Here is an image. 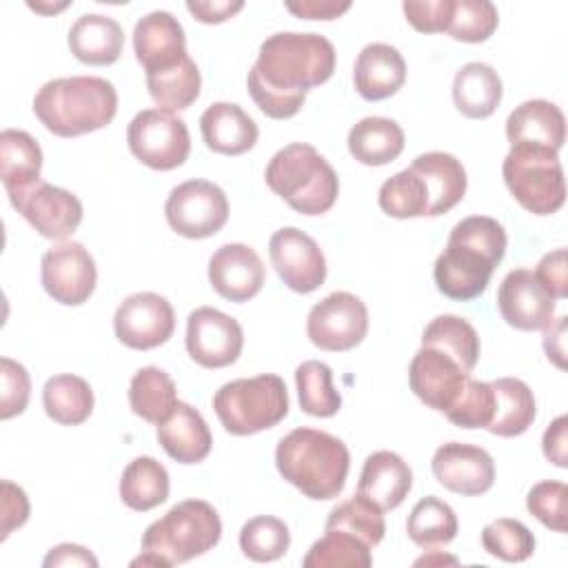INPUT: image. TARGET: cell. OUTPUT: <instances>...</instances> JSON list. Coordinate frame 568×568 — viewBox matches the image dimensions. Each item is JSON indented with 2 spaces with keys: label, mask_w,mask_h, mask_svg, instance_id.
Returning a JSON list of instances; mask_svg holds the SVG:
<instances>
[{
  "label": "cell",
  "mask_w": 568,
  "mask_h": 568,
  "mask_svg": "<svg viewBox=\"0 0 568 568\" xmlns=\"http://www.w3.org/2000/svg\"><path fill=\"white\" fill-rule=\"evenodd\" d=\"M335 47L320 33L280 31L260 44L246 89L257 109L273 120L293 118L308 89L324 84L335 71Z\"/></svg>",
  "instance_id": "6da1fadb"
},
{
  "label": "cell",
  "mask_w": 568,
  "mask_h": 568,
  "mask_svg": "<svg viewBox=\"0 0 568 568\" xmlns=\"http://www.w3.org/2000/svg\"><path fill=\"white\" fill-rule=\"evenodd\" d=\"M508 246L506 229L488 215H470L457 222L446 248L437 255L433 280L442 295L455 302L477 300Z\"/></svg>",
  "instance_id": "7a4b0ae2"
},
{
  "label": "cell",
  "mask_w": 568,
  "mask_h": 568,
  "mask_svg": "<svg viewBox=\"0 0 568 568\" xmlns=\"http://www.w3.org/2000/svg\"><path fill=\"white\" fill-rule=\"evenodd\" d=\"M33 113L49 133L78 138L111 124L118 113V91L98 75L55 78L38 89Z\"/></svg>",
  "instance_id": "3957f363"
},
{
  "label": "cell",
  "mask_w": 568,
  "mask_h": 568,
  "mask_svg": "<svg viewBox=\"0 0 568 568\" xmlns=\"http://www.w3.org/2000/svg\"><path fill=\"white\" fill-rule=\"evenodd\" d=\"M277 473L302 495L317 501L335 499L348 477L351 453L346 444L317 428H295L275 448Z\"/></svg>",
  "instance_id": "277c9868"
},
{
  "label": "cell",
  "mask_w": 568,
  "mask_h": 568,
  "mask_svg": "<svg viewBox=\"0 0 568 568\" xmlns=\"http://www.w3.org/2000/svg\"><path fill=\"white\" fill-rule=\"evenodd\" d=\"M266 186L302 215H322L339 195L335 169L306 142L280 149L266 164Z\"/></svg>",
  "instance_id": "5b68a950"
},
{
  "label": "cell",
  "mask_w": 568,
  "mask_h": 568,
  "mask_svg": "<svg viewBox=\"0 0 568 568\" xmlns=\"http://www.w3.org/2000/svg\"><path fill=\"white\" fill-rule=\"evenodd\" d=\"M213 410L226 433L246 437L277 426L288 415V390L280 375L262 373L222 384Z\"/></svg>",
  "instance_id": "8992f818"
},
{
  "label": "cell",
  "mask_w": 568,
  "mask_h": 568,
  "mask_svg": "<svg viewBox=\"0 0 568 568\" xmlns=\"http://www.w3.org/2000/svg\"><path fill=\"white\" fill-rule=\"evenodd\" d=\"M222 537L217 510L202 499L175 504L142 535V550L162 557L169 566L186 564L211 550Z\"/></svg>",
  "instance_id": "52a82bcc"
},
{
  "label": "cell",
  "mask_w": 568,
  "mask_h": 568,
  "mask_svg": "<svg viewBox=\"0 0 568 568\" xmlns=\"http://www.w3.org/2000/svg\"><path fill=\"white\" fill-rule=\"evenodd\" d=\"M513 197L532 215H552L566 202V180L557 151L515 144L501 164Z\"/></svg>",
  "instance_id": "ba28073f"
},
{
  "label": "cell",
  "mask_w": 568,
  "mask_h": 568,
  "mask_svg": "<svg viewBox=\"0 0 568 568\" xmlns=\"http://www.w3.org/2000/svg\"><path fill=\"white\" fill-rule=\"evenodd\" d=\"M129 151L153 171H171L191 153L189 126L175 113L162 109L140 111L126 126Z\"/></svg>",
  "instance_id": "9c48e42d"
},
{
  "label": "cell",
  "mask_w": 568,
  "mask_h": 568,
  "mask_svg": "<svg viewBox=\"0 0 568 568\" xmlns=\"http://www.w3.org/2000/svg\"><path fill=\"white\" fill-rule=\"evenodd\" d=\"M164 215L178 235L204 240L226 224L229 200L224 191L209 180H186L169 193Z\"/></svg>",
  "instance_id": "30bf717a"
},
{
  "label": "cell",
  "mask_w": 568,
  "mask_h": 568,
  "mask_svg": "<svg viewBox=\"0 0 568 568\" xmlns=\"http://www.w3.org/2000/svg\"><path fill=\"white\" fill-rule=\"evenodd\" d=\"M366 333L368 308L348 291L326 295L308 311L306 317V335L311 344L328 353H344L359 346Z\"/></svg>",
  "instance_id": "8fae6325"
},
{
  "label": "cell",
  "mask_w": 568,
  "mask_h": 568,
  "mask_svg": "<svg viewBox=\"0 0 568 568\" xmlns=\"http://www.w3.org/2000/svg\"><path fill=\"white\" fill-rule=\"evenodd\" d=\"M40 282L47 295L55 302L80 306L95 291L98 268L91 253L80 242L64 240L42 255Z\"/></svg>",
  "instance_id": "7c38bea8"
},
{
  "label": "cell",
  "mask_w": 568,
  "mask_h": 568,
  "mask_svg": "<svg viewBox=\"0 0 568 568\" xmlns=\"http://www.w3.org/2000/svg\"><path fill=\"white\" fill-rule=\"evenodd\" d=\"M186 353L202 368H224L237 362L244 348V333L235 317L200 306L186 320Z\"/></svg>",
  "instance_id": "4fadbf2b"
},
{
  "label": "cell",
  "mask_w": 568,
  "mask_h": 568,
  "mask_svg": "<svg viewBox=\"0 0 568 568\" xmlns=\"http://www.w3.org/2000/svg\"><path fill=\"white\" fill-rule=\"evenodd\" d=\"M113 331L124 346L151 351L171 339L175 331V311L171 302L158 293H133L118 306Z\"/></svg>",
  "instance_id": "5bb4252c"
},
{
  "label": "cell",
  "mask_w": 568,
  "mask_h": 568,
  "mask_svg": "<svg viewBox=\"0 0 568 568\" xmlns=\"http://www.w3.org/2000/svg\"><path fill=\"white\" fill-rule=\"evenodd\" d=\"M268 255L280 280L295 293H313L326 280V257L317 242L295 226L275 231L268 240Z\"/></svg>",
  "instance_id": "9a60e30c"
},
{
  "label": "cell",
  "mask_w": 568,
  "mask_h": 568,
  "mask_svg": "<svg viewBox=\"0 0 568 568\" xmlns=\"http://www.w3.org/2000/svg\"><path fill=\"white\" fill-rule=\"evenodd\" d=\"M435 479L450 493L475 497L495 484V462L481 446L448 442L442 444L430 462Z\"/></svg>",
  "instance_id": "2e32d148"
},
{
  "label": "cell",
  "mask_w": 568,
  "mask_h": 568,
  "mask_svg": "<svg viewBox=\"0 0 568 568\" xmlns=\"http://www.w3.org/2000/svg\"><path fill=\"white\" fill-rule=\"evenodd\" d=\"M470 373H466L455 359L446 353L422 346L408 366V386L410 390L433 410L446 413L457 397L462 395Z\"/></svg>",
  "instance_id": "e0dca14e"
},
{
  "label": "cell",
  "mask_w": 568,
  "mask_h": 568,
  "mask_svg": "<svg viewBox=\"0 0 568 568\" xmlns=\"http://www.w3.org/2000/svg\"><path fill=\"white\" fill-rule=\"evenodd\" d=\"M266 280L262 257L242 242L220 246L209 260V282L213 291L235 304L253 300Z\"/></svg>",
  "instance_id": "ac0fdd59"
},
{
  "label": "cell",
  "mask_w": 568,
  "mask_h": 568,
  "mask_svg": "<svg viewBox=\"0 0 568 568\" xmlns=\"http://www.w3.org/2000/svg\"><path fill=\"white\" fill-rule=\"evenodd\" d=\"M504 322L517 331H544L555 320V300L528 268L510 271L497 291Z\"/></svg>",
  "instance_id": "d6986e66"
},
{
  "label": "cell",
  "mask_w": 568,
  "mask_h": 568,
  "mask_svg": "<svg viewBox=\"0 0 568 568\" xmlns=\"http://www.w3.org/2000/svg\"><path fill=\"white\" fill-rule=\"evenodd\" d=\"M42 237L64 242L82 222V202L67 189L38 182L13 206Z\"/></svg>",
  "instance_id": "ffe728a7"
},
{
  "label": "cell",
  "mask_w": 568,
  "mask_h": 568,
  "mask_svg": "<svg viewBox=\"0 0 568 568\" xmlns=\"http://www.w3.org/2000/svg\"><path fill=\"white\" fill-rule=\"evenodd\" d=\"M133 51L146 75L166 71L189 55L184 29L169 11H151L135 22Z\"/></svg>",
  "instance_id": "44dd1931"
},
{
  "label": "cell",
  "mask_w": 568,
  "mask_h": 568,
  "mask_svg": "<svg viewBox=\"0 0 568 568\" xmlns=\"http://www.w3.org/2000/svg\"><path fill=\"white\" fill-rule=\"evenodd\" d=\"M413 488L410 466L393 450H375L366 457L357 495L366 497L382 513L395 510Z\"/></svg>",
  "instance_id": "7402d4cb"
},
{
  "label": "cell",
  "mask_w": 568,
  "mask_h": 568,
  "mask_svg": "<svg viewBox=\"0 0 568 568\" xmlns=\"http://www.w3.org/2000/svg\"><path fill=\"white\" fill-rule=\"evenodd\" d=\"M406 82V62L402 53L386 42L366 44L353 67V84L368 102L395 95Z\"/></svg>",
  "instance_id": "603a6c76"
},
{
  "label": "cell",
  "mask_w": 568,
  "mask_h": 568,
  "mask_svg": "<svg viewBox=\"0 0 568 568\" xmlns=\"http://www.w3.org/2000/svg\"><path fill=\"white\" fill-rule=\"evenodd\" d=\"M410 169L419 175L428 195L426 217L444 215L464 200L468 178L464 164L455 155L444 151H428L417 155Z\"/></svg>",
  "instance_id": "cb8c5ba5"
},
{
  "label": "cell",
  "mask_w": 568,
  "mask_h": 568,
  "mask_svg": "<svg viewBox=\"0 0 568 568\" xmlns=\"http://www.w3.org/2000/svg\"><path fill=\"white\" fill-rule=\"evenodd\" d=\"M42 149L33 135L20 129H4L0 133V178L16 206L40 180Z\"/></svg>",
  "instance_id": "d4e9b609"
},
{
  "label": "cell",
  "mask_w": 568,
  "mask_h": 568,
  "mask_svg": "<svg viewBox=\"0 0 568 568\" xmlns=\"http://www.w3.org/2000/svg\"><path fill=\"white\" fill-rule=\"evenodd\" d=\"M204 144L220 155H242L257 142L260 129L255 120L233 102H213L200 115Z\"/></svg>",
  "instance_id": "484cf974"
},
{
  "label": "cell",
  "mask_w": 568,
  "mask_h": 568,
  "mask_svg": "<svg viewBox=\"0 0 568 568\" xmlns=\"http://www.w3.org/2000/svg\"><path fill=\"white\" fill-rule=\"evenodd\" d=\"M155 437L164 453L178 464H200L209 457L213 446L206 419L186 402H178L175 410L158 426Z\"/></svg>",
  "instance_id": "4316f807"
},
{
  "label": "cell",
  "mask_w": 568,
  "mask_h": 568,
  "mask_svg": "<svg viewBox=\"0 0 568 568\" xmlns=\"http://www.w3.org/2000/svg\"><path fill=\"white\" fill-rule=\"evenodd\" d=\"M506 138L510 146L532 144L559 151L566 142V118L555 102L526 100L510 111Z\"/></svg>",
  "instance_id": "83f0119b"
},
{
  "label": "cell",
  "mask_w": 568,
  "mask_h": 568,
  "mask_svg": "<svg viewBox=\"0 0 568 568\" xmlns=\"http://www.w3.org/2000/svg\"><path fill=\"white\" fill-rule=\"evenodd\" d=\"M71 53L91 67L118 62L124 47V31L118 20L102 13H84L69 29Z\"/></svg>",
  "instance_id": "f1b7e54d"
},
{
  "label": "cell",
  "mask_w": 568,
  "mask_h": 568,
  "mask_svg": "<svg viewBox=\"0 0 568 568\" xmlns=\"http://www.w3.org/2000/svg\"><path fill=\"white\" fill-rule=\"evenodd\" d=\"M504 95L499 73L486 62L464 64L453 80V102L457 111L470 120L490 118Z\"/></svg>",
  "instance_id": "f546056e"
},
{
  "label": "cell",
  "mask_w": 568,
  "mask_h": 568,
  "mask_svg": "<svg viewBox=\"0 0 568 568\" xmlns=\"http://www.w3.org/2000/svg\"><path fill=\"white\" fill-rule=\"evenodd\" d=\"M351 155L366 166H384L393 160L399 158L404 151L406 138L402 126L382 115H368L362 118L353 129L348 131L346 138Z\"/></svg>",
  "instance_id": "4dcf8cb0"
},
{
  "label": "cell",
  "mask_w": 568,
  "mask_h": 568,
  "mask_svg": "<svg viewBox=\"0 0 568 568\" xmlns=\"http://www.w3.org/2000/svg\"><path fill=\"white\" fill-rule=\"evenodd\" d=\"M490 386L495 390V413L486 430L497 437L524 435L537 415L530 386L517 377H499Z\"/></svg>",
  "instance_id": "1f68e13d"
},
{
  "label": "cell",
  "mask_w": 568,
  "mask_h": 568,
  "mask_svg": "<svg viewBox=\"0 0 568 568\" xmlns=\"http://www.w3.org/2000/svg\"><path fill=\"white\" fill-rule=\"evenodd\" d=\"M169 473L166 468L149 455L135 457L126 464L122 477H120V499L126 508L146 513L169 497Z\"/></svg>",
  "instance_id": "d6a6232c"
},
{
  "label": "cell",
  "mask_w": 568,
  "mask_h": 568,
  "mask_svg": "<svg viewBox=\"0 0 568 568\" xmlns=\"http://www.w3.org/2000/svg\"><path fill=\"white\" fill-rule=\"evenodd\" d=\"M129 406L144 422L160 426L178 406L175 382L158 366L140 368L129 384Z\"/></svg>",
  "instance_id": "836d02e7"
},
{
  "label": "cell",
  "mask_w": 568,
  "mask_h": 568,
  "mask_svg": "<svg viewBox=\"0 0 568 568\" xmlns=\"http://www.w3.org/2000/svg\"><path fill=\"white\" fill-rule=\"evenodd\" d=\"M42 406L49 419L62 426H78L93 413V390L87 379L62 373L44 382Z\"/></svg>",
  "instance_id": "e575fe53"
},
{
  "label": "cell",
  "mask_w": 568,
  "mask_h": 568,
  "mask_svg": "<svg viewBox=\"0 0 568 568\" xmlns=\"http://www.w3.org/2000/svg\"><path fill=\"white\" fill-rule=\"evenodd\" d=\"M422 346H430L446 353L466 373H470L477 366L481 351L475 326L459 315H439L430 320L422 333Z\"/></svg>",
  "instance_id": "d590c367"
},
{
  "label": "cell",
  "mask_w": 568,
  "mask_h": 568,
  "mask_svg": "<svg viewBox=\"0 0 568 568\" xmlns=\"http://www.w3.org/2000/svg\"><path fill=\"white\" fill-rule=\"evenodd\" d=\"M202 78L200 69L191 55H186L175 67L146 75V89L158 109L175 113L189 109L200 95Z\"/></svg>",
  "instance_id": "8d00e7d4"
},
{
  "label": "cell",
  "mask_w": 568,
  "mask_h": 568,
  "mask_svg": "<svg viewBox=\"0 0 568 568\" xmlns=\"http://www.w3.org/2000/svg\"><path fill=\"white\" fill-rule=\"evenodd\" d=\"M457 528L459 524L455 510L433 495L419 499L406 519V532L410 541L426 550L450 544L457 535Z\"/></svg>",
  "instance_id": "74e56055"
},
{
  "label": "cell",
  "mask_w": 568,
  "mask_h": 568,
  "mask_svg": "<svg viewBox=\"0 0 568 568\" xmlns=\"http://www.w3.org/2000/svg\"><path fill=\"white\" fill-rule=\"evenodd\" d=\"M295 386L300 408L313 417H333L342 408V395L333 386V371L328 364L308 359L295 368Z\"/></svg>",
  "instance_id": "f35d334b"
},
{
  "label": "cell",
  "mask_w": 568,
  "mask_h": 568,
  "mask_svg": "<svg viewBox=\"0 0 568 568\" xmlns=\"http://www.w3.org/2000/svg\"><path fill=\"white\" fill-rule=\"evenodd\" d=\"M371 546L344 530H326L302 559L304 568H368Z\"/></svg>",
  "instance_id": "ab89813d"
},
{
  "label": "cell",
  "mask_w": 568,
  "mask_h": 568,
  "mask_svg": "<svg viewBox=\"0 0 568 568\" xmlns=\"http://www.w3.org/2000/svg\"><path fill=\"white\" fill-rule=\"evenodd\" d=\"M324 530L351 532L357 539H362L366 546L373 548L384 539L386 521H384L382 510L375 504H371L362 495H353L351 499L337 504L331 510Z\"/></svg>",
  "instance_id": "60d3db41"
},
{
  "label": "cell",
  "mask_w": 568,
  "mask_h": 568,
  "mask_svg": "<svg viewBox=\"0 0 568 568\" xmlns=\"http://www.w3.org/2000/svg\"><path fill=\"white\" fill-rule=\"evenodd\" d=\"M379 209L397 220L408 217H426L428 213V195L419 175L408 166L395 175H390L377 195Z\"/></svg>",
  "instance_id": "b9f144b4"
},
{
  "label": "cell",
  "mask_w": 568,
  "mask_h": 568,
  "mask_svg": "<svg viewBox=\"0 0 568 568\" xmlns=\"http://www.w3.org/2000/svg\"><path fill=\"white\" fill-rule=\"evenodd\" d=\"M291 546L288 526L273 515H257L240 530V548L251 561H275Z\"/></svg>",
  "instance_id": "7bdbcfd3"
},
{
  "label": "cell",
  "mask_w": 568,
  "mask_h": 568,
  "mask_svg": "<svg viewBox=\"0 0 568 568\" xmlns=\"http://www.w3.org/2000/svg\"><path fill=\"white\" fill-rule=\"evenodd\" d=\"M481 546L488 555L519 564L526 561L535 552V535L519 519H495L481 530Z\"/></svg>",
  "instance_id": "ee69618b"
},
{
  "label": "cell",
  "mask_w": 568,
  "mask_h": 568,
  "mask_svg": "<svg viewBox=\"0 0 568 568\" xmlns=\"http://www.w3.org/2000/svg\"><path fill=\"white\" fill-rule=\"evenodd\" d=\"M499 24L497 7L488 0H455L446 33L453 40L479 44L486 42Z\"/></svg>",
  "instance_id": "f6af8a7d"
},
{
  "label": "cell",
  "mask_w": 568,
  "mask_h": 568,
  "mask_svg": "<svg viewBox=\"0 0 568 568\" xmlns=\"http://www.w3.org/2000/svg\"><path fill=\"white\" fill-rule=\"evenodd\" d=\"M495 413V390L490 382L468 379L457 402L444 413L459 428H486Z\"/></svg>",
  "instance_id": "bcb514c9"
},
{
  "label": "cell",
  "mask_w": 568,
  "mask_h": 568,
  "mask_svg": "<svg viewBox=\"0 0 568 568\" xmlns=\"http://www.w3.org/2000/svg\"><path fill=\"white\" fill-rule=\"evenodd\" d=\"M566 499L568 486L564 481H537L526 495L528 513L555 532H566Z\"/></svg>",
  "instance_id": "7dc6e473"
},
{
  "label": "cell",
  "mask_w": 568,
  "mask_h": 568,
  "mask_svg": "<svg viewBox=\"0 0 568 568\" xmlns=\"http://www.w3.org/2000/svg\"><path fill=\"white\" fill-rule=\"evenodd\" d=\"M31 397V377L27 368L11 359H0V419H11L24 413Z\"/></svg>",
  "instance_id": "c3c4849f"
},
{
  "label": "cell",
  "mask_w": 568,
  "mask_h": 568,
  "mask_svg": "<svg viewBox=\"0 0 568 568\" xmlns=\"http://www.w3.org/2000/svg\"><path fill=\"white\" fill-rule=\"evenodd\" d=\"M455 0H426L404 2L402 11L408 24L419 33H442L448 29Z\"/></svg>",
  "instance_id": "681fc988"
},
{
  "label": "cell",
  "mask_w": 568,
  "mask_h": 568,
  "mask_svg": "<svg viewBox=\"0 0 568 568\" xmlns=\"http://www.w3.org/2000/svg\"><path fill=\"white\" fill-rule=\"evenodd\" d=\"M0 541H4L16 528L24 526L29 519V497L27 493L9 479L0 484Z\"/></svg>",
  "instance_id": "f907efd6"
},
{
  "label": "cell",
  "mask_w": 568,
  "mask_h": 568,
  "mask_svg": "<svg viewBox=\"0 0 568 568\" xmlns=\"http://www.w3.org/2000/svg\"><path fill=\"white\" fill-rule=\"evenodd\" d=\"M537 282L552 300H564L568 295V266H566V248H555L546 253L537 268L532 271Z\"/></svg>",
  "instance_id": "816d5d0a"
},
{
  "label": "cell",
  "mask_w": 568,
  "mask_h": 568,
  "mask_svg": "<svg viewBox=\"0 0 568 568\" xmlns=\"http://www.w3.org/2000/svg\"><path fill=\"white\" fill-rule=\"evenodd\" d=\"M568 417L559 415L546 430L541 437V450L544 457L555 464L557 468H568Z\"/></svg>",
  "instance_id": "f5cc1de1"
},
{
  "label": "cell",
  "mask_w": 568,
  "mask_h": 568,
  "mask_svg": "<svg viewBox=\"0 0 568 568\" xmlns=\"http://www.w3.org/2000/svg\"><path fill=\"white\" fill-rule=\"evenodd\" d=\"M186 9L189 13L204 22V24H220V22H226L229 18H233L235 13H240L244 9V2L242 0H189L186 2Z\"/></svg>",
  "instance_id": "db71d44e"
},
{
  "label": "cell",
  "mask_w": 568,
  "mask_h": 568,
  "mask_svg": "<svg viewBox=\"0 0 568 568\" xmlns=\"http://www.w3.org/2000/svg\"><path fill=\"white\" fill-rule=\"evenodd\" d=\"M293 16L302 20H335L351 9V2L335 0H300L284 4Z\"/></svg>",
  "instance_id": "11a10c76"
},
{
  "label": "cell",
  "mask_w": 568,
  "mask_h": 568,
  "mask_svg": "<svg viewBox=\"0 0 568 568\" xmlns=\"http://www.w3.org/2000/svg\"><path fill=\"white\" fill-rule=\"evenodd\" d=\"M44 568L53 566H91L98 568V559L91 555L89 548L78 546V544H60L47 552L42 559Z\"/></svg>",
  "instance_id": "9f6ffc18"
},
{
  "label": "cell",
  "mask_w": 568,
  "mask_h": 568,
  "mask_svg": "<svg viewBox=\"0 0 568 568\" xmlns=\"http://www.w3.org/2000/svg\"><path fill=\"white\" fill-rule=\"evenodd\" d=\"M566 320L557 317L544 328V351L557 368H566Z\"/></svg>",
  "instance_id": "6f0895ef"
},
{
  "label": "cell",
  "mask_w": 568,
  "mask_h": 568,
  "mask_svg": "<svg viewBox=\"0 0 568 568\" xmlns=\"http://www.w3.org/2000/svg\"><path fill=\"white\" fill-rule=\"evenodd\" d=\"M459 559L453 555H442L437 550H433V555H424L415 561V566H439V564H457Z\"/></svg>",
  "instance_id": "680465c9"
},
{
  "label": "cell",
  "mask_w": 568,
  "mask_h": 568,
  "mask_svg": "<svg viewBox=\"0 0 568 568\" xmlns=\"http://www.w3.org/2000/svg\"><path fill=\"white\" fill-rule=\"evenodd\" d=\"M131 566H162V568H169V564L162 557H158L153 552H146V550H142V555L135 557L131 561Z\"/></svg>",
  "instance_id": "91938a15"
},
{
  "label": "cell",
  "mask_w": 568,
  "mask_h": 568,
  "mask_svg": "<svg viewBox=\"0 0 568 568\" xmlns=\"http://www.w3.org/2000/svg\"><path fill=\"white\" fill-rule=\"evenodd\" d=\"M69 2H60V4H42V2H29V9L38 11V13H58L62 9H67Z\"/></svg>",
  "instance_id": "94428289"
}]
</instances>
